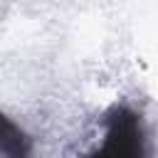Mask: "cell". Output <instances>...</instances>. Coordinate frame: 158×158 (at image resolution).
I'll return each mask as SVG.
<instances>
[{
  "mask_svg": "<svg viewBox=\"0 0 158 158\" xmlns=\"http://www.w3.org/2000/svg\"><path fill=\"white\" fill-rule=\"evenodd\" d=\"M104 126L106 131L101 146L94 148L86 158H146V131L141 116L131 106L114 104L104 114Z\"/></svg>",
  "mask_w": 158,
  "mask_h": 158,
  "instance_id": "obj_1",
  "label": "cell"
},
{
  "mask_svg": "<svg viewBox=\"0 0 158 158\" xmlns=\"http://www.w3.org/2000/svg\"><path fill=\"white\" fill-rule=\"evenodd\" d=\"M0 153L5 158H32V141L5 114H0Z\"/></svg>",
  "mask_w": 158,
  "mask_h": 158,
  "instance_id": "obj_2",
  "label": "cell"
}]
</instances>
